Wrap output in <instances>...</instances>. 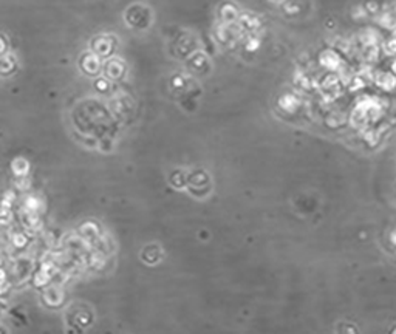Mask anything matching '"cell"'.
I'll list each match as a JSON object with an SVG mask.
<instances>
[{
	"mask_svg": "<svg viewBox=\"0 0 396 334\" xmlns=\"http://www.w3.org/2000/svg\"><path fill=\"white\" fill-rule=\"evenodd\" d=\"M7 50V42L4 41V38H0V55H4Z\"/></svg>",
	"mask_w": 396,
	"mask_h": 334,
	"instance_id": "obj_1",
	"label": "cell"
}]
</instances>
